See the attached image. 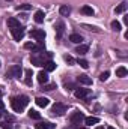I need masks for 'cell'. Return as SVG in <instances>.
Masks as SVG:
<instances>
[{
  "mask_svg": "<svg viewBox=\"0 0 128 129\" xmlns=\"http://www.w3.org/2000/svg\"><path fill=\"white\" fill-rule=\"evenodd\" d=\"M8 27H9V29L20 27V21H18L17 18H8Z\"/></svg>",
  "mask_w": 128,
  "mask_h": 129,
  "instance_id": "cell-17",
  "label": "cell"
},
{
  "mask_svg": "<svg viewBox=\"0 0 128 129\" xmlns=\"http://www.w3.org/2000/svg\"><path fill=\"white\" fill-rule=\"evenodd\" d=\"M69 41L74 42V44H81L83 38H81V35H78V33H72V35H69Z\"/></svg>",
  "mask_w": 128,
  "mask_h": 129,
  "instance_id": "cell-14",
  "label": "cell"
},
{
  "mask_svg": "<svg viewBox=\"0 0 128 129\" xmlns=\"http://www.w3.org/2000/svg\"><path fill=\"white\" fill-rule=\"evenodd\" d=\"M18 99L21 101V104H23L24 107H26V105L29 104V96H26V95H23V96H20V98H18Z\"/></svg>",
  "mask_w": 128,
  "mask_h": 129,
  "instance_id": "cell-31",
  "label": "cell"
},
{
  "mask_svg": "<svg viewBox=\"0 0 128 129\" xmlns=\"http://www.w3.org/2000/svg\"><path fill=\"white\" fill-rule=\"evenodd\" d=\"M128 71L125 66H119L118 69H116V77H119V78H124V77H127Z\"/></svg>",
  "mask_w": 128,
  "mask_h": 129,
  "instance_id": "cell-16",
  "label": "cell"
},
{
  "mask_svg": "<svg viewBox=\"0 0 128 129\" xmlns=\"http://www.w3.org/2000/svg\"><path fill=\"white\" fill-rule=\"evenodd\" d=\"M88 51H89V47H88V45H81V44H80V45L75 48V53H77L78 56H84Z\"/></svg>",
  "mask_w": 128,
  "mask_h": 129,
  "instance_id": "cell-13",
  "label": "cell"
},
{
  "mask_svg": "<svg viewBox=\"0 0 128 129\" xmlns=\"http://www.w3.org/2000/svg\"><path fill=\"white\" fill-rule=\"evenodd\" d=\"M0 98H2V92H0Z\"/></svg>",
  "mask_w": 128,
  "mask_h": 129,
  "instance_id": "cell-42",
  "label": "cell"
},
{
  "mask_svg": "<svg viewBox=\"0 0 128 129\" xmlns=\"http://www.w3.org/2000/svg\"><path fill=\"white\" fill-rule=\"evenodd\" d=\"M63 59H65V62H66V63H68V64H74V62H75V60H74V59H72L71 56H68V54L65 56Z\"/></svg>",
  "mask_w": 128,
  "mask_h": 129,
  "instance_id": "cell-34",
  "label": "cell"
},
{
  "mask_svg": "<svg viewBox=\"0 0 128 129\" xmlns=\"http://www.w3.org/2000/svg\"><path fill=\"white\" fill-rule=\"evenodd\" d=\"M11 33H12V36H14L15 41H21L24 38V29L21 26L20 27H15V29H11Z\"/></svg>",
  "mask_w": 128,
  "mask_h": 129,
  "instance_id": "cell-6",
  "label": "cell"
},
{
  "mask_svg": "<svg viewBox=\"0 0 128 129\" xmlns=\"http://www.w3.org/2000/svg\"><path fill=\"white\" fill-rule=\"evenodd\" d=\"M35 128L36 129H51V128H54V125L50 123V122H39V123L35 125Z\"/></svg>",
  "mask_w": 128,
  "mask_h": 129,
  "instance_id": "cell-11",
  "label": "cell"
},
{
  "mask_svg": "<svg viewBox=\"0 0 128 129\" xmlns=\"http://www.w3.org/2000/svg\"><path fill=\"white\" fill-rule=\"evenodd\" d=\"M3 108H5V105H3V102L0 101V111H3Z\"/></svg>",
  "mask_w": 128,
  "mask_h": 129,
  "instance_id": "cell-38",
  "label": "cell"
},
{
  "mask_svg": "<svg viewBox=\"0 0 128 129\" xmlns=\"http://www.w3.org/2000/svg\"><path fill=\"white\" fill-rule=\"evenodd\" d=\"M24 75H26L24 83H26L27 86H32V69H26V71H24Z\"/></svg>",
  "mask_w": 128,
  "mask_h": 129,
  "instance_id": "cell-18",
  "label": "cell"
},
{
  "mask_svg": "<svg viewBox=\"0 0 128 129\" xmlns=\"http://www.w3.org/2000/svg\"><path fill=\"white\" fill-rule=\"evenodd\" d=\"M30 62H32V64H35V66H44L45 62H48V60H45V57H44V54H42L41 57H38V56L30 57Z\"/></svg>",
  "mask_w": 128,
  "mask_h": 129,
  "instance_id": "cell-8",
  "label": "cell"
},
{
  "mask_svg": "<svg viewBox=\"0 0 128 129\" xmlns=\"http://www.w3.org/2000/svg\"><path fill=\"white\" fill-rule=\"evenodd\" d=\"M109 75H110V72H109V71H105V72H102V74L99 75V80H101V81H105V80L109 78Z\"/></svg>",
  "mask_w": 128,
  "mask_h": 129,
  "instance_id": "cell-33",
  "label": "cell"
},
{
  "mask_svg": "<svg viewBox=\"0 0 128 129\" xmlns=\"http://www.w3.org/2000/svg\"><path fill=\"white\" fill-rule=\"evenodd\" d=\"M44 50H45V47H44V42H38V45H33L32 51L35 54H39V53H44Z\"/></svg>",
  "mask_w": 128,
  "mask_h": 129,
  "instance_id": "cell-15",
  "label": "cell"
},
{
  "mask_svg": "<svg viewBox=\"0 0 128 129\" xmlns=\"http://www.w3.org/2000/svg\"><path fill=\"white\" fill-rule=\"evenodd\" d=\"M29 117H30V119H35V120H39V119H41V114H39L38 111H35V110H30V111H29Z\"/></svg>",
  "mask_w": 128,
  "mask_h": 129,
  "instance_id": "cell-25",
  "label": "cell"
},
{
  "mask_svg": "<svg viewBox=\"0 0 128 129\" xmlns=\"http://www.w3.org/2000/svg\"><path fill=\"white\" fill-rule=\"evenodd\" d=\"M24 48H27V50H29V48H33V44L32 42H26V44H24Z\"/></svg>",
  "mask_w": 128,
  "mask_h": 129,
  "instance_id": "cell-37",
  "label": "cell"
},
{
  "mask_svg": "<svg viewBox=\"0 0 128 129\" xmlns=\"http://www.w3.org/2000/svg\"><path fill=\"white\" fill-rule=\"evenodd\" d=\"M53 89H56V84L54 83L53 84H44V87H42V90H45V92H50Z\"/></svg>",
  "mask_w": 128,
  "mask_h": 129,
  "instance_id": "cell-30",
  "label": "cell"
},
{
  "mask_svg": "<svg viewBox=\"0 0 128 129\" xmlns=\"http://www.w3.org/2000/svg\"><path fill=\"white\" fill-rule=\"evenodd\" d=\"M30 8H32V5H29V3H23V5H20L17 9H18V11H29Z\"/></svg>",
  "mask_w": 128,
  "mask_h": 129,
  "instance_id": "cell-27",
  "label": "cell"
},
{
  "mask_svg": "<svg viewBox=\"0 0 128 129\" xmlns=\"http://www.w3.org/2000/svg\"><path fill=\"white\" fill-rule=\"evenodd\" d=\"M30 36L35 38L38 42H44V39H45V32L44 30H41V29H35L30 32Z\"/></svg>",
  "mask_w": 128,
  "mask_h": 129,
  "instance_id": "cell-5",
  "label": "cell"
},
{
  "mask_svg": "<svg viewBox=\"0 0 128 129\" xmlns=\"http://www.w3.org/2000/svg\"><path fill=\"white\" fill-rule=\"evenodd\" d=\"M112 30L113 32H121V23L119 21H112Z\"/></svg>",
  "mask_w": 128,
  "mask_h": 129,
  "instance_id": "cell-26",
  "label": "cell"
},
{
  "mask_svg": "<svg viewBox=\"0 0 128 129\" xmlns=\"http://www.w3.org/2000/svg\"><path fill=\"white\" fill-rule=\"evenodd\" d=\"M6 77H11V78H20V77H21V66H20V64H12V66L8 69Z\"/></svg>",
  "mask_w": 128,
  "mask_h": 129,
  "instance_id": "cell-1",
  "label": "cell"
},
{
  "mask_svg": "<svg viewBox=\"0 0 128 129\" xmlns=\"http://www.w3.org/2000/svg\"><path fill=\"white\" fill-rule=\"evenodd\" d=\"M77 63L80 64V66H81V68H84V69H86V68H88V66H89V63H88V62H86V60H84V59H78V60H77Z\"/></svg>",
  "mask_w": 128,
  "mask_h": 129,
  "instance_id": "cell-32",
  "label": "cell"
},
{
  "mask_svg": "<svg viewBox=\"0 0 128 129\" xmlns=\"http://www.w3.org/2000/svg\"><path fill=\"white\" fill-rule=\"evenodd\" d=\"M2 128L3 129H12V125L11 123H2Z\"/></svg>",
  "mask_w": 128,
  "mask_h": 129,
  "instance_id": "cell-35",
  "label": "cell"
},
{
  "mask_svg": "<svg viewBox=\"0 0 128 129\" xmlns=\"http://www.w3.org/2000/svg\"><path fill=\"white\" fill-rule=\"evenodd\" d=\"M125 9H127V5H125V3H121V5L116 8V14H122V12H125Z\"/></svg>",
  "mask_w": 128,
  "mask_h": 129,
  "instance_id": "cell-28",
  "label": "cell"
},
{
  "mask_svg": "<svg viewBox=\"0 0 128 129\" xmlns=\"http://www.w3.org/2000/svg\"><path fill=\"white\" fill-rule=\"evenodd\" d=\"M84 123L86 125H96V123H99V119L98 117H84Z\"/></svg>",
  "mask_w": 128,
  "mask_h": 129,
  "instance_id": "cell-24",
  "label": "cell"
},
{
  "mask_svg": "<svg viewBox=\"0 0 128 129\" xmlns=\"http://www.w3.org/2000/svg\"><path fill=\"white\" fill-rule=\"evenodd\" d=\"M83 27H84V29H88V30H91V32H96V33H99V29H98V27H95V26H89V24H83Z\"/></svg>",
  "mask_w": 128,
  "mask_h": 129,
  "instance_id": "cell-29",
  "label": "cell"
},
{
  "mask_svg": "<svg viewBox=\"0 0 128 129\" xmlns=\"http://www.w3.org/2000/svg\"><path fill=\"white\" fill-rule=\"evenodd\" d=\"M65 87H66V89L69 87V90H71V89H75V86H74L72 83H66V84H65Z\"/></svg>",
  "mask_w": 128,
  "mask_h": 129,
  "instance_id": "cell-36",
  "label": "cell"
},
{
  "mask_svg": "<svg viewBox=\"0 0 128 129\" xmlns=\"http://www.w3.org/2000/svg\"><path fill=\"white\" fill-rule=\"evenodd\" d=\"M95 129H104V128H102V126H98V128H95Z\"/></svg>",
  "mask_w": 128,
  "mask_h": 129,
  "instance_id": "cell-39",
  "label": "cell"
},
{
  "mask_svg": "<svg viewBox=\"0 0 128 129\" xmlns=\"http://www.w3.org/2000/svg\"><path fill=\"white\" fill-rule=\"evenodd\" d=\"M11 105H12V108H14L15 113H21V111L24 110V105L21 104V101H20L18 98H12V99H11Z\"/></svg>",
  "mask_w": 128,
  "mask_h": 129,
  "instance_id": "cell-4",
  "label": "cell"
},
{
  "mask_svg": "<svg viewBox=\"0 0 128 129\" xmlns=\"http://www.w3.org/2000/svg\"><path fill=\"white\" fill-rule=\"evenodd\" d=\"M89 95H91L89 89H75V98H78V99H84Z\"/></svg>",
  "mask_w": 128,
  "mask_h": 129,
  "instance_id": "cell-9",
  "label": "cell"
},
{
  "mask_svg": "<svg viewBox=\"0 0 128 129\" xmlns=\"http://www.w3.org/2000/svg\"><path fill=\"white\" fill-rule=\"evenodd\" d=\"M107 129H115V128H112V126H109V128H107Z\"/></svg>",
  "mask_w": 128,
  "mask_h": 129,
  "instance_id": "cell-40",
  "label": "cell"
},
{
  "mask_svg": "<svg viewBox=\"0 0 128 129\" xmlns=\"http://www.w3.org/2000/svg\"><path fill=\"white\" fill-rule=\"evenodd\" d=\"M59 12H60V15H63V17H68V15L71 14V8H69L68 5H62V6L59 8Z\"/></svg>",
  "mask_w": 128,
  "mask_h": 129,
  "instance_id": "cell-20",
  "label": "cell"
},
{
  "mask_svg": "<svg viewBox=\"0 0 128 129\" xmlns=\"http://www.w3.org/2000/svg\"><path fill=\"white\" fill-rule=\"evenodd\" d=\"M77 80H78V83H81V84H84V86H91V84H92V78H91V77H88L86 74L80 75Z\"/></svg>",
  "mask_w": 128,
  "mask_h": 129,
  "instance_id": "cell-10",
  "label": "cell"
},
{
  "mask_svg": "<svg viewBox=\"0 0 128 129\" xmlns=\"http://www.w3.org/2000/svg\"><path fill=\"white\" fill-rule=\"evenodd\" d=\"M81 14H84V15H89V17H92V15L95 14V11H94V9H92L91 6H88V5H86V6H83V8H81Z\"/></svg>",
  "mask_w": 128,
  "mask_h": 129,
  "instance_id": "cell-21",
  "label": "cell"
},
{
  "mask_svg": "<svg viewBox=\"0 0 128 129\" xmlns=\"http://www.w3.org/2000/svg\"><path fill=\"white\" fill-rule=\"evenodd\" d=\"M51 113L54 116H63L65 113H66V105L65 104H60V102H56L53 105V108H51Z\"/></svg>",
  "mask_w": 128,
  "mask_h": 129,
  "instance_id": "cell-3",
  "label": "cell"
},
{
  "mask_svg": "<svg viewBox=\"0 0 128 129\" xmlns=\"http://www.w3.org/2000/svg\"><path fill=\"white\" fill-rule=\"evenodd\" d=\"M36 104L39 105V107H47L48 104H50V99H47V98H42V96H39V98H36Z\"/></svg>",
  "mask_w": 128,
  "mask_h": 129,
  "instance_id": "cell-19",
  "label": "cell"
},
{
  "mask_svg": "<svg viewBox=\"0 0 128 129\" xmlns=\"http://www.w3.org/2000/svg\"><path fill=\"white\" fill-rule=\"evenodd\" d=\"M54 29H56V38L60 39V38L63 36V33H65V24L62 23V21H57V23L54 24Z\"/></svg>",
  "mask_w": 128,
  "mask_h": 129,
  "instance_id": "cell-7",
  "label": "cell"
},
{
  "mask_svg": "<svg viewBox=\"0 0 128 129\" xmlns=\"http://www.w3.org/2000/svg\"><path fill=\"white\" fill-rule=\"evenodd\" d=\"M0 64H2V63H0Z\"/></svg>",
  "mask_w": 128,
  "mask_h": 129,
  "instance_id": "cell-43",
  "label": "cell"
},
{
  "mask_svg": "<svg viewBox=\"0 0 128 129\" xmlns=\"http://www.w3.org/2000/svg\"><path fill=\"white\" fill-rule=\"evenodd\" d=\"M44 17H45V15H44L42 11H36V12H35V21H36L38 24H41V23L44 21Z\"/></svg>",
  "mask_w": 128,
  "mask_h": 129,
  "instance_id": "cell-22",
  "label": "cell"
},
{
  "mask_svg": "<svg viewBox=\"0 0 128 129\" xmlns=\"http://www.w3.org/2000/svg\"><path fill=\"white\" fill-rule=\"evenodd\" d=\"M38 81H39L41 84H45V83L48 81V72H45V71H41V72L38 74Z\"/></svg>",
  "mask_w": 128,
  "mask_h": 129,
  "instance_id": "cell-12",
  "label": "cell"
},
{
  "mask_svg": "<svg viewBox=\"0 0 128 129\" xmlns=\"http://www.w3.org/2000/svg\"><path fill=\"white\" fill-rule=\"evenodd\" d=\"M83 120H84V116H83V113H80V111H74V113L69 116V122H71L74 126H78Z\"/></svg>",
  "mask_w": 128,
  "mask_h": 129,
  "instance_id": "cell-2",
  "label": "cell"
},
{
  "mask_svg": "<svg viewBox=\"0 0 128 129\" xmlns=\"http://www.w3.org/2000/svg\"><path fill=\"white\" fill-rule=\"evenodd\" d=\"M44 68H45V72H51V71H54V69H56V63H54V62H51V60H48V62H45Z\"/></svg>",
  "mask_w": 128,
  "mask_h": 129,
  "instance_id": "cell-23",
  "label": "cell"
},
{
  "mask_svg": "<svg viewBox=\"0 0 128 129\" xmlns=\"http://www.w3.org/2000/svg\"><path fill=\"white\" fill-rule=\"evenodd\" d=\"M2 113H3V111H0V117H2Z\"/></svg>",
  "mask_w": 128,
  "mask_h": 129,
  "instance_id": "cell-41",
  "label": "cell"
}]
</instances>
